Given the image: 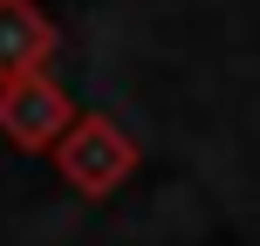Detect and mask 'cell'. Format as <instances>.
<instances>
[{
    "instance_id": "obj_2",
    "label": "cell",
    "mask_w": 260,
    "mask_h": 246,
    "mask_svg": "<svg viewBox=\"0 0 260 246\" xmlns=\"http://www.w3.org/2000/svg\"><path fill=\"white\" fill-rule=\"evenodd\" d=\"M21 82H27L21 96H0V123H7L14 144H48V130L62 123V96L35 76H21Z\"/></svg>"
},
{
    "instance_id": "obj_1",
    "label": "cell",
    "mask_w": 260,
    "mask_h": 246,
    "mask_svg": "<svg viewBox=\"0 0 260 246\" xmlns=\"http://www.w3.org/2000/svg\"><path fill=\"white\" fill-rule=\"evenodd\" d=\"M55 48V27L41 21L27 0H0V76H21L27 62Z\"/></svg>"
}]
</instances>
